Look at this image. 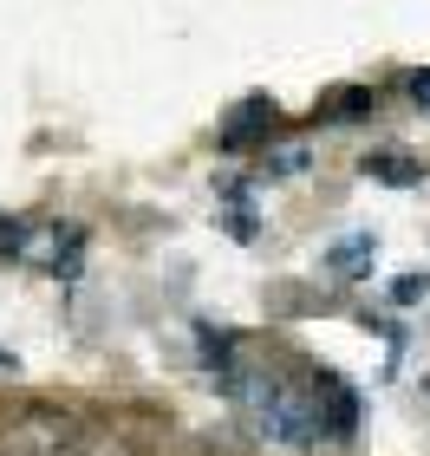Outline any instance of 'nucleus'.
<instances>
[{
  "mask_svg": "<svg viewBox=\"0 0 430 456\" xmlns=\"http://www.w3.org/2000/svg\"><path fill=\"white\" fill-rule=\"evenodd\" d=\"M85 444V418L66 404H20L0 424V456H78Z\"/></svg>",
  "mask_w": 430,
  "mask_h": 456,
  "instance_id": "nucleus-1",
  "label": "nucleus"
},
{
  "mask_svg": "<svg viewBox=\"0 0 430 456\" xmlns=\"http://www.w3.org/2000/svg\"><path fill=\"white\" fill-rule=\"evenodd\" d=\"M313 404H320V437L326 444H353L359 437V398L339 371H313Z\"/></svg>",
  "mask_w": 430,
  "mask_h": 456,
  "instance_id": "nucleus-2",
  "label": "nucleus"
},
{
  "mask_svg": "<svg viewBox=\"0 0 430 456\" xmlns=\"http://www.w3.org/2000/svg\"><path fill=\"white\" fill-rule=\"evenodd\" d=\"M274 137H280V105L274 98H241L215 143L222 151H248V143H274Z\"/></svg>",
  "mask_w": 430,
  "mask_h": 456,
  "instance_id": "nucleus-3",
  "label": "nucleus"
},
{
  "mask_svg": "<svg viewBox=\"0 0 430 456\" xmlns=\"http://www.w3.org/2000/svg\"><path fill=\"white\" fill-rule=\"evenodd\" d=\"M196 346H202V365H209V379H215L222 391H235L241 365H248V359H241V339L229 333V326H209V320H202V326H196Z\"/></svg>",
  "mask_w": 430,
  "mask_h": 456,
  "instance_id": "nucleus-4",
  "label": "nucleus"
},
{
  "mask_svg": "<svg viewBox=\"0 0 430 456\" xmlns=\"http://www.w3.org/2000/svg\"><path fill=\"white\" fill-rule=\"evenodd\" d=\"M372 111H378L372 86H339V92H326L313 105V124H353V118H372Z\"/></svg>",
  "mask_w": 430,
  "mask_h": 456,
  "instance_id": "nucleus-5",
  "label": "nucleus"
},
{
  "mask_svg": "<svg viewBox=\"0 0 430 456\" xmlns=\"http://www.w3.org/2000/svg\"><path fill=\"white\" fill-rule=\"evenodd\" d=\"M359 176H372V183H392V190H411V183L424 176L418 170V157H404V151H372L359 163Z\"/></svg>",
  "mask_w": 430,
  "mask_h": 456,
  "instance_id": "nucleus-6",
  "label": "nucleus"
},
{
  "mask_svg": "<svg viewBox=\"0 0 430 456\" xmlns=\"http://www.w3.org/2000/svg\"><path fill=\"white\" fill-rule=\"evenodd\" d=\"M372 255H378V241H372V228H365V235H345V241L326 248V267H333V274H353V267H365Z\"/></svg>",
  "mask_w": 430,
  "mask_h": 456,
  "instance_id": "nucleus-7",
  "label": "nucleus"
},
{
  "mask_svg": "<svg viewBox=\"0 0 430 456\" xmlns=\"http://www.w3.org/2000/svg\"><path fill=\"white\" fill-rule=\"evenodd\" d=\"M418 294H424V274H398V287H392V300H398V306H411Z\"/></svg>",
  "mask_w": 430,
  "mask_h": 456,
  "instance_id": "nucleus-8",
  "label": "nucleus"
},
{
  "mask_svg": "<svg viewBox=\"0 0 430 456\" xmlns=\"http://www.w3.org/2000/svg\"><path fill=\"white\" fill-rule=\"evenodd\" d=\"M411 98H418V105L430 111V66H424V72H411Z\"/></svg>",
  "mask_w": 430,
  "mask_h": 456,
  "instance_id": "nucleus-9",
  "label": "nucleus"
}]
</instances>
